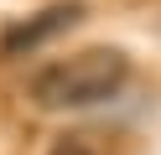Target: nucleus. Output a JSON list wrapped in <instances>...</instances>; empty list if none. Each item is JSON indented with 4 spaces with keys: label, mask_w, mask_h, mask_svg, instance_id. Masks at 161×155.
Wrapping results in <instances>:
<instances>
[{
    "label": "nucleus",
    "mask_w": 161,
    "mask_h": 155,
    "mask_svg": "<svg viewBox=\"0 0 161 155\" xmlns=\"http://www.w3.org/2000/svg\"><path fill=\"white\" fill-rule=\"evenodd\" d=\"M130 83V57L119 47H88L52 62L31 78V98L42 109H88V103L114 98Z\"/></svg>",
    "instance_id": "1"
},
{
    "label": "nucleus",
    "mask_w": 161,
    "mask_h": 155,
    "mask_svg": "<svg viewBox=\"0 0 161 155\" xmlns=\"http://www.w3.org/2000/svg\"><path fill=\"white\" fill-rule=\"evenodd\" d=\"M73 21H83V5H52V10H36V16H26L21 26H11L5 36H0V52H5V57H21V52H31L36 41H52L57 31H68Z\"/></svg>",
    "instance_id": "2"
},
{
    "label": "nucleus",
    "mask_w": 161,
    "mask_h": 155,
    "mask_svg": "<svg viewBox=\"0 0 161 155\" xmlns=\"http://www.w3.org/2000/svg\"><path fill=\"white\" fill-rule=\"evenodd\" d=\"M52 155H88V150H83V145H57Z\"/></svg>",
    "instance_id": "3"
}]
</instances>
